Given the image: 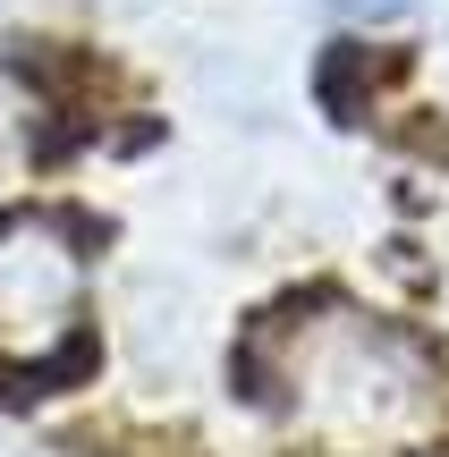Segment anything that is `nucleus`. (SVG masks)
<instances>
[{"instance_id":"1","label":"nucleus","mask_w":449,"mask_h":457,"mask_svg":"<svg viewBox=\"0 0 449 457\" xmlns=\"http://www.w3.org/2000/svg\"><path fill=\"white\" fill-rule=\"evenodd\" d=\"M263 407L322 457H399L433 441L441 373L399 322L322 296L263 330Z\"/></svg>"},{"instance_id":"2","label":"nucleus","mask_w":449,"mask_h":457,"mask_svg":"<svg viewBox=\"0 0 449 457\" xmlns=\"http://www.w3.org/2000/svg\"><path fill=\"white\" fill-rule=\"evenodd\" d=\"M85 322V254L51 212L0 220V373H43L77 347Z\"/></svg>"}]
</instances>
